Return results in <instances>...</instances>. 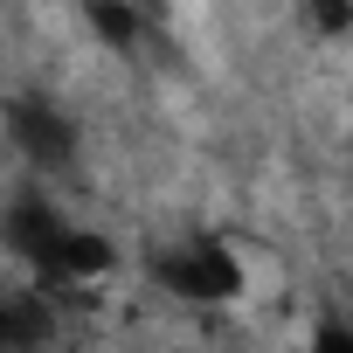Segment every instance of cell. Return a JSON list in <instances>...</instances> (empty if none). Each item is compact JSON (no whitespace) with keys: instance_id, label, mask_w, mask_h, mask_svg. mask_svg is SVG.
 Instances as JSON below:
<instances>
[{"instance_id":"obj_6","label":"cell","mask_w":353,"mask_h":353,"mask_svg":"<svg viewBox=\"0 0 353 353\" xmlns=\"http://www.w3.org/2000/svg\"><path fill=\"white\" fill-rule=\"evenodd\" d=\"M312 28L346 35V28H353V0H312Z\"/></svg>"},{"instance_id":"obj_8","label":"cell","mask_w":353,"mask_h":353,"mask_svg":"<svg viewBox=\"0 0 353 353\" xmlns=\"http://www.w3.org/2000/svg\"><path fill=\"white\" fill-rule=\"evenodd\" d=\"M346 188H353V173H346Z\"/></svg>"},{"instance_id":"obj_1","label":"cell","mask_w":353,"mask_h":353,"mask_svg":"<svg viewBox=\"0 0 353 353\" xmlns=\"http://www.w3.org/2000/svg\"><path fill=\"white\" fill-rule=\"evenodd\" d=\"M152 277L181 298V305H229V298H243V263L215 236H194V243L159 250L152 256Z\"/></svg>"},{"instance_id":"obj_7","label":"cell","mask_w":353,"mask_h":353,"mask_svg":"<svg viewBox=\"0 0 353 353\" xmlns=\"http://www.w3.org/2000/svg\"><path fill=\"white\" fill-rule=\"evenodd\" d=\"M319 346H339V353H353V332H346V325H319Z\"/></svg>"},{"instance_id":"obj_2","label":"cell","mask_w":353,"mask_h":353,"mask_svg":"<svg viewBox=\"0 0 353 353\" xmlns=\"http://www.w3.org/2000/svg\"><path fill=\"white\" fill-rule=\"evenodd\" d=\"M8 139L35 173H63L77 159V118L56 111V97H35V90L8 97Z\"/></svg>"},{"instance_id":"obj_5","label":"cell","mask_w":353,"mask_h":353,"mask_svg":"<svg viewBox=\"0 0 353 353\" xmlns=\"http://www.w3.org/2000/svg\"><path fill=\"white\" fill-rule=\"evenodd\" d=\"M90 28H97V42L132 49L139 42V8H132V0H90Z\"/></svg>"},{"instance_id":"obj_4","label":"cell","mask_w":353,"mask_h":353,"mask_svg":"<svg viewBox=\"0 0 353 353\" xmlns=\"http://www.w3.org/2000/svg\"><path fill=\"white\" fill-rule=\"evenodd\" d=\"M49 298V291H42ZM42 298H14L8 312H0V346L8 353H21V346H42L56 325H49V312H42Z\"/></svg>"},{"instance_id":"obj_3","label":"cell","mask_w":353,"mask_h":353,"mask_svg":"<svg viewBox=\"0 0 353 353\" xmlns=\"http://www.w3.org/2000/svg\"><path fill=\"white\" fill-rule=\"evenodd\" d=\"M70 215L56 208V194H42V188H21L14 201H8V250L28 263V270H42L63 243H70Z\"/></svg>"}]
</instances>
